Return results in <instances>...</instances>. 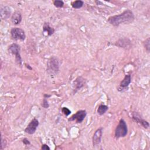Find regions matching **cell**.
<instances>
[{"label": "cell", "mask_w": 150, "mask_h": 150, "mask_svg": "<svg viewBox=\"0 0 150 150\" xmlns=\"http://www.w3.org/2000/svg\"><path fill=\"white\" fill-rule=\"evenodd\" d=\"M102 135H103V128H99L95 131L92 138L93 146H97L100 144L101 141Z\"/></svg>", "instance_id": "cell-9"}, {"label": "cell", "mask_w": 150, "mask_h": 150, "mask_svg": "<svg viewBox=\"0 0 150 150\" xmlns=\"http://www.w3.org/2000/svg\"><path fill=\"white\" fill-rule=\"evenodd\" d=\"M134 19L135 16L132 11L127 9L119 15L109 17L107 22L113 26H118L122 24H129L134 21Z\"/></svg>", "instance_id": "cell-1"}, {"label": "cell", "mask_w": 150, "mask_h": 150, "mask_svg": "<svg viewBox=\"0 0 150 150\" xmlns=\"http://www.w3.org/2000/svg\"><path fill=\"white\" fill-rule=\"evenodd\" d=\"M11 36L12 39L15 40L24 41L26 38L25 31L19 28H12L11 30Z\"/></svg>", "instance_id": "cell-5"}, {"label": "cell", "mask_w": 150, "mask_h": 150, "mask_svg": "<svg viewBox=\"0 0 150 150\" xmlns=\"http://www.w3.org/2000/svg\"><path fill=\"white\" fill-rule=\"evenodd\" d=\"M87 115V112L84 110H81L77 111L75 114H74L70 118L68 119L69 121H76L77 123H81L84 120Z\"/></svg>", "instance_id": "cell-6"}, {"label": "cell", "mask_w": 150, "mask_h": 150, "mask_svg": "<svg viewBox=\"0 0 150 150\" xmlns=\"http://www.w3.org/2000/svg\"><path fill=\"white\" fill-rule=\"evenodd\" d=\"M144 46L148 52H149V49H150V42H149V38H148L144 42Z\"/></svg>", "instance_id": "cell-19"}, {"label": "cell", "mask_w": 150, "mask_h": 150, "mask_svg": "<svg viewBox=\"0 0 150 150\" xmlns=\"http://www.w3.org/2000/svg\"><path fill=\"white\" fill-rule=\"evenodd\" d=\"M6 145V142L5 140H4L2 138H1V149H3Z\"/></svg>", "instance_id": "cell-22"}, {"label": "cell", "mask_w": 150, "mask_h": 150, "mask_svg": "<svg viewBox=\"0 0 150 150\" xmlns=\"http://www.w3.org/2000/svg\"><path fill=\"white\" fill-rule=\"evenodd\" d=\"M53 5L57 8H62L64 5V2L63 1L55 0L53 1Z\"/></svg>", "instance_id": "cell-18"}, {"label": "cell", "mask_w": 150, "mask_h": 150, "mask_svg": "<svg viewBox=\"0 0 150 150\" xmlns=\"http://www.w3.org/2000/svg\"><path fill=\"white\" fill-rule=\"evenodd\" d=\"M50 97V95H48V94H44V97H45V98H47L48 97Z\"/></svg>", "instance_id": "cell-26"}, {"label": "cell", "mask_w": 150, "mask_h": 150, "mask_svg": "<svg viewBox=\"0 0 150 150\" xmlns=\"http://www.w3.org/2000/svg\"><path fill=\"white\" fill-rule=\"evenodd\" d=\"M42 106L45 108H49V103H48V101H47V100L46 98L44 97V98L43 100V101H42Z\"/></svg>", "instance_id": "cell-21"}, {"label": "cell", "mask_w": 150, "mask_h": 150, "mask_svg": "<svg viewBox=\"0 0 150 150\" xmlns=\"http://www.w3.org/2000/svg\"><path fill=\"white\" fill-rule=\"evenodd\" d=\"M25 66L29 69V70H32V68L30 67V66L29 65V64H26V63H25Z\"/></svg>", "instance_id": "cell-25"}, {"label": "cell", "mask_w": 150, "mask_h": 150, "mask_svg": "<svg viewBox=\"0 0 150 150\" xmlns=\"http://www.w3.org/2000/svg\"><path fill=\"white\" fill-rule=\"evenodd\" d=\"M22 142L25 145H29L30 144V142L28 138H23L22 139Z\"/></svg>", "instance_id": "cell-23"}, {"label": "cell", "mask_w": 150, "mask_h": 150, "mask_svg": "<svg viewBox=\"0 0 150 150\" xmlns=\"http://www.w3.org/2000/svg\"><path fill=\"white\" fill-rule=\"evenodd\" d=\"M43 32L44 33H46L48 36H51L54 33V29L50 26L49 23L45 22L43 26Z\"/></svg>", "instance_id": "cell-14"}, {"label": "cell", "mask_w": 150, "mask_h": 150, "mask_svg": "<svg viewBox=\"0 0 150 150\" xmlns=\"http://www.w3.org/2000/svg\"><path fill=\"white\" fill-rule=\"evenodd\" d=\"M22 15L19 11H15L11 16V21L15 25H18L22 21Z\"/></svg>", "instance_id": "cell-12"}, {"label": "cell", "mask_w": 150, "mask_h": 150, "mask_svg": "<svg viewBox=\"0 0 150 150\" xmlns=\"http://www.w3.org/2000/svg\"><path fill=\"white\" fill-rule=\"evenodd\" d=\"M0 13L1 19L5 20L10 17L11 11L10 8L8 6H1L0 9Z\"/></svg>", "instance_id": "cell-11"}, {"label": "cell", "mask_w": 150, "mask_h": 150, "mask_svg": "<svg viewBox=\"0 0 150 150\" xmlns=\"http://www.w3.org/2000/svg\"><path fill=\"white\" fill-rule=\"evenodd\" d=\"M39 124V121L36 118H34L31 120L26 128L25 129V132L28 134H33L36 132Z\"/></svg>", "instance_id": "cell-7"}, {"label": "cell", "mask_w": 150, "mask_h": 150, "mask_svg": "<svg viewBox=\"0 0 150 150\" xmlns=\"http://www.w3.org/2000/svg\"><path fill=\"white\" fill-rule=\"evenodd\" d=\"M132 119L137 123L139 124L140 125H141L144 128H148L149 126V124L148 123V122L146 120H145L144 119H143L140 114L137 112H133L132 114Z\"/></svg>", "instance_id": "cell-8"}, {"label": "cell", "mask_w": 150, "mask_h": 150, "mask_svg": "<svg viewBox=\"0 0 150 150\" xmlns=\"http://www.w3.org/2000/svg\"><path fill=\"white\" fill-rule=\"evenodd\" d=\"M128 39H121L118 42H116L115 45L117 46H119L120 47H123L127 49L128 47H131V42L129 41L128 42H127Z\"/></svg>", "instance_id": "cell-15"}, {"label": "cell", "mask_w": 150, "mask_h": 150, "mask_svg": "<svg viewBox=\"0 0 150 150\" xmlns=\"http://www.w3.org/2000/svg\"><path fill=\"white\" fill-rule=\"evenodd\" d=\"M41 149H44V150H49L50 148L47 144H43L41 146Z\"/></svg>", "instance_id": "cell-24"}, {"label": "cell", "mask_w": 150, "mask_h": 150, "mask_svg": "<svg viewBox=\"0 0 150 150\" xmlns=\"http://www.w3.org/2000/svg\"><path fill=\"white\" fill-rule=\"evenodd\" d=\"M128 133V127L126 122L124 119H121L115 129V137L118 139L125 137Z\"/></svg>", "instance_id": "cell-2"}, {"label": "cell", "mask_w": 150, "mask_h": 150, "mask_svg": "<svg viewBox=\"0 0 150 150\" xmlns=\"http://www.w3.org/2000/svg\"><path fill=\"white\" fill-rule=\"evenodd\" d=\"M108 107L106 105L100 104L97 108V113L99 115H102L106 112V111L108 110Z\"/></svg>", "instance_id": "cell-16"}, {"label": "cell", "mask_w": 150, "mask_h": 150, "mask_svg": "<svg viewBox=\"0 0 150 150\" xmlns=\"http://www.w3.org/2000/svg\"><path fill=\"white\" fill-rule=\"evenodd\" d=\"M131 82V77L130 74H126L124 78V79L120 82V87H121L122 89H125Z\"/></svg>", "instance_id": "cell-13"}, {"label": "cell", "mask_w": 150, "mask_h": 150, "mask_svg": "<svg viewBox=\"0 0 150 150\" xmlns=\"http://www.w3.org/2000/svg\"><path fill=\"white\" fill-rule=\"evenodd\" d=\"M85 84V80L82 77H77L73 82V90L74 93H76L77 90L80 89Z\"/></svg>", "instance_id": "cell-10"}, {"label": "cell", "mask_w": 150, "mask_h": 150, "mask_svg": "<svg viewBox=\"0 0 150 150\" xmlns=\"http://www.w3.org/2000/svg\"><path fill=\"white\" fill-rule=\"evenodd\" d=\"M8 52L15 56V61L18 65L22 66V60L20 54V46L16 43H12L8 47Z\"/></svg>", "instance_id": "cell-4"}, {"label": "cell", "mask_w": 150, "mask_h": 150, "mask_svg": "<svg viewBox=\"0 0 150 150\" xmlns=\"http://www.w3.org/2000/svg\"><path fill=\"white\" fill-rule=\"evenodd\" d=\"M84 5V2L81 0H77L71 3V6L74 9H80Z\"/></svg>", "instance_id": "cell-17"}, {"label": "cell", "mask_w": 150, "mask_h": 150, "mask_svg": "<svg viewBox=\"0 0 150 150\" xmlns=\"http://www.w3.org/2000/svg\"><path fill=\"white\" fill-rule=\"evenodd\" d=\"M62 111L66 116H68L71 113V111L67 107H63L62 109Z\"/></svg>", "instance_id": "cell-20"}, {"label": "cell", "mask_w": 150, "mask_h": 150, "mask_svg": "<svg viewBox=\"0 0 150 150\" xmlns=\"http://www.w3.org/2000/svg\"><path fill=\"white\" fill-rule=\"evenodd\" d=\"M59 62L58 59L53 56L50 58L47 66V71L51 75H56L59 71Z\"/></svg>", "instance_id": "cell-3"}]
</instances>
